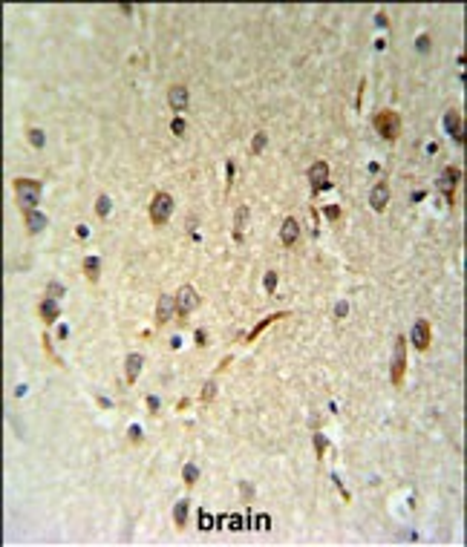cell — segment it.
Returning <instances> with one entry per match:
<instances>
[{
    "label": "cell",
    "mask_w": 467,
    "mask_h": 547,
    "mask_svg": "<svg viewBox=\"0 0 467 547\" xmlns=\"http://www.w3.org/2000/svg\"><path fill=\"white\" fill-rule=\"evenodd\" d=\"M41 182L38 179H14V199H17V205L20 210L26 213V210H38L41 205Z\"/></svg>",
    "instance_id": "6da1fadb"
},
{
    "label": "cell",
    "mask_w": 467,
    "mask_h": 547,
    "mask_svg": "<svg viewBox=\"0 0 467 547\" xmlns=\"http://www.w3.org/2000/svg\"><path fill=\"white\" fill-rule=\"evenodd\" d=\"M372 127H375V133L384 138V141H395L401 136V115L395 109H381L372 118Z\"/></svg>",
    "instance_id": "7a4b0ae2"
},
{
    "label": "cell",
    "mask_w": 467,
    "mask_h": 547,
    "mask_svg": "<svg viewBox=\"0 0 467 547\" xmlns=\"http://www.w3.org/2000/svg\"><path fill=\"white\" fill-rule=\"evenodd\" d=\"M404 371H407V337H395L392 366H389V383H392V386H401V383H404Z\"/></svg>",
    "instance_id": "3957f363"
},
{
    "label": "cell",
    "mask_w": 467,
    "mask_h": 547,
    "mask_svg": "<svg viewBox=\"0 0 467 547\" xmlns=\"http://www.w3.org/2000/svg\"><path fill=\"white\" fill-rule=\"evenodd\" d=\"M170 216H173V196L159 190L150 202V222L156 225V228H162V225H167Z\"/></svg>",
    "instance_id": "277c9868"
},
{
    "label": "cell",
    "mask_w": 467,
    "mask_h": 547,
    "mask_svg": "<svg viewBox=\"0 0 467 547\" xmlns=\"http://www.w3.org/2000/svg\"><path fill=\"white\" fill-rule=\"evenodd\" d=\"M459 182H462V170H459L456 164H450V167L441 170L436 187L444 193V202H447V205H456V187H459Z\"/></svg>",
    "instance_id": "5b68a950"
},
{
    "label": "cell",
    "mask_w": 467,
    "mask_h": 547,
    "mask_svg": "<svg viewBox=\"0 0 467 547\" xmlns=\"http://www.w3.org/2000/svg\"><path fill=\"white\" fill-rule=\"evenodd\" d=\"M173 297H176V314L182 317V320H188V314L199 305V294H196V288H193L191 282H188V285H182Z\"/></svg>",
    "instance_id": "8992f818"
},
{
    "label": "cell",
    "mask_w": 467,
    "mask_h": 547,
    "mask_svg": "<svg viewBox=\"0 0 467 547\" xmlns=\"http://www.w3.org/2000/svg\"><path fill=\"white\" fill-rule=\"evenodd\" d=\"M309 182H312V193H320L329 187V164L326 162H315L309 167Z\"/></svg>",
    "instance_id": "52a82bcc"
},
{
    "label": "cell",
    "mask_w": 467,
    "mask_h": 547,
    "mask_svg": "<svg viewBox=\"0 0 467 547\" xmlns=\"http://www.w3.org/2000/svg\"><path fill=\"white\" fill-rule=\"evenodd\" d=\"M167 104H170L173 112H185L188 104H191V92H188V87H182V84L170 87V90H167Z\"/></svg>",
    "instance_id": "ba28073f"
},
{
    "label": "cell",
    "mask_w": 467,
    "mask_h": 547,
    "mask_svg": "<svg viewBox=\"0 0 467 547\" xmlns=\"http://www.w3.org/2000/svg\"><path fill=\"white\" fill-rule=\"evenodd\" d=\"M444 130H447V136H453V141L462 147L465 144V124H462V115L450 109L447 115H444Z\"/></svg>",
    "instance_id": "9c48e42d"
},
{
    "label": "cell",
    "mask_w": 467,
    "mask_h": 547,
    "mask_svg": "<svg viewBox=\"0 0 467 547\" xmlns=\"http://www.w3.org/2000/svg\"><path fill=\"white\" fill-rule=\"evenodd\" d=\"M410 343L418 349V352H427L430 349V323L427 320H415V326L410 331Z\"/></svg>",
    "instance_id": "30bf717a"
},
{
    "label": "cell",
    "mask_w": 467,
    "mask_h": 547,
    "mask_svg": "<svg viewBox=\"0 0 467 547\" xmlns=\"http://www.w3.org/2000/svg\"><path fill=\"white\" fill-rule=\"evenodd\" d=\"M173 311H176V297L173 294H162L159 302H156V326H165L167 320L173 317Z\"/></svg>",
    "instance_id": "8fae6325"
},
{
    "label": "cell",
    "mask_w": 467,
    "mask_h": 547,
    "mask_svg": "<svg viewBox=\"0 0 467 547\" xmlns=\"http://www.w3.org/2000/svg\"><path fill=\"white\" fill-rule=\"evenodd\" d=\"M23 225H26L29 236H38V233L49 225V216L41 213V210H26V213H23Z\"/></svg>",
    "instance_id": "7c38bea8"
},
{
    "label": "cell",
    "mask_w": 467,
    "mask_h": 547,
    "mask_svg": "<svg viewBox=\"0 0 467 547\" xmlns=\"http://www.w3.org/2000/svg\"><path fill=\"white\" fill-rule=\"evenodd\" d=\"M369 205H372V210H378V213L386 210V205H389V184H386V182H378V184L372 187Z\"/></svg>",
    "instance_id": "4fadbf2b"
},
{
    "label": "cell",
    "mask_w": 467,
    "mask_h": 547,
    "mask_svg": "<svg viewBox=\"0 0 467 547\" xmlns=\"http://www.w3.org/2000/svg\"><path fill=\"white\" fill-rule=\"evenodd\" d=\"M297 236H300V222H297L294 216H286V219H283V225H280V242L289 248V245L297 242Z\"/></svg>",
    "instance_id": "5bb4252c"
},
{
    "label": "cell",
    "mask_w": 467,
    "mask_h": 547,
    "mask_svg": "<svg viewBox=\"0 0 467 547\" xmlns=\"http://www.w3.org/2000/svg\"><path fill=\"white\" fill-rule=\"evenodd\" d=\"M38 314H41V320L46 323V326H52L58 317H61V305H58V300H52V297H43L41 305H38Z\"/></svg>",
    "instance_id": "9a60e30c"
},
{
    "label": "cell",
    "mask_w": 467,
    "mask_h": 547,
    "mask_svg": "<svg viewBox=\"0 0 467 547\" xmlns=\"http://www.w3.org/2000/svg\"><path fill=\"white\" fill-rule=\"evenodd\" d=\"M245 225H248V205H239L234 210V242H242V236H245Z\"/></svg>",
    "instance_id": "2e32d148"
},
{
    "label": "cell",
    "mask_w": 467,
    "mask_h": 547,
    "mask_svg": "<svg viewBox=\"0 0 467 547\" xmlns=\"http://www.w3.org/2000/svg\"><path fill=\"white\" fill-rule=\"evenodd\" d=\"M141 366H144V357L138 355V352L127 355V360H124V374H127V383H136V380H138Z\"/></svg>",
    "instance_id": "e0dca14e"
},
{
    "label": "cell",
    "mask_w": 467,
    "mask_h": 547,
    "mask_svg": "<svg viewBox=\"0 0 467 547\" xmlns=\"http://www.w3.org/2000/svg\"><path fill=\"white\" fill-rule=\"evenodd\" d=\"M81 268H84V276H87V282H93L96 285L98 279H101V260L98 257H84V262H81Z\"/></svg>",
    "instance_id": "ac0fdd59"
},
{
    "label": "cell",
    "mask_w": 467,
    "mask_h": 547,
    "mask_svg": "<svg viewBox=\"0 0 467 547\" xmlns=\"http://www.w3.org/2000/svg\"><path fill=\"white\" fill-rule=\"evenodd\" d=\"M286 317H289L286 311H280V314H268L265 320H260V323H257V326H254V328H251V331L245 334V343H254V340H257V337L262 334V331H265V328L271 326V323H277V320H286Z\"/></svg>",
    "instance_id": "d6986e66"
},
{
    "label": "cell",
    "mask_w": 467,
    "mask_h": 547,
    "mask_svg": "<svg viewBox=\"0 0 467 547\" xmlns=\"http://www.w3.org/2000/svg\"><path fill=\"white\" fill-rule=\"evenodd\" d=\"M188 513H191V501H188V498L176 501V507H173V521H176L179 530H185V527H188Z\"/></svg>",
    "instance_id": "ffe728a7"
},
{
    "label": "cell",
    "mask_w": 467,
    "mask_h": 547,
    "mask_svg": "<svg viewBox=\"0 0 467 547\" xmlns=\"http://www.w3.org/2000/svg\"><path fill=\"white\" fill-rule=\"evenodd\" d=\"M26 138H29V144H32L35 150H43V147H46V133H43L41 127H29Z\"/></svg>",
    "instance_id": "44dd1931"
},
{
    "label": "cell",
    "mask_w": 467,
    "mask_h": 547,
    "mask_svg": "<svg viewBox=\"0 0 467 547\" xmlns=\"http://www.w3.org/2000/svg\"><path fill=\"white\" fill-rule=\"evenodd\" d=\"M182 478H185L188 487H193V484L199 481V466H196V464H185V466H182Z\"/></svg>",
    "instance_id": "7402d4cb"
},
{
    "label": "cell",
    "mask_w": 467,
    "mask_h": 547,
    "mask_svg": "<svg viewBox=\"0 0 467 547\" xmlns=\"http://www.w3.org/2000/svg\"><path fill=\"white\" fill-rule=\"evenodd\" d=\"M110 207H113L110 196H107V193H101V196L96 199V213H98V216H107V213H110Z\"/></svg>",
    "instance_id": "603a6c76"
},
{
    "label": "cell",
    "mask_w": 467,
    "mask_h": 547,
    "mask_svg": "<svg viewBox=\"0 0 467 547\" xmlns=\"http://www.w3.org/2000/svg\"><path fill=\"white\" fill-rule=\"evenodd\" d=\"M67 294V288L61 285L58 279H49V285H46V297H52V300H61Z\"/></svg>",
    "instance_id": "cb8c5ba5"
},
{
    "label": "cell",
    "mask_w": 467,
    "mask_h": 547,
    "mask_svg": "<svg viewBox=\"0 0 467 547\" xmlns=\"http://www.w3.org/2000/svg\"><path fill=\"white\" fill-rule=\"evenodd\" d=\"M265 144H268V136H265V133H257V136L251 138V153L260 156V153L265 150Z\"/></svg>",
    "instance_id": "d4e9b609"
},
{
    "label": "cell",
    "mask_w": 467,
    "mask_h": 547,
    "mask_svg": "<svg viewBox=\"0 0 467 547\" xmlns=\"http://www.w3.org/2000/svg\"><path fill=\"white\" fill-rule=\"evenodd\" d=\"M217 397V380H205V386H202V403H211Z\"/></svg>",
    "instance_id": "484cf974"
},
{
    "label": "cell",
    "mask_w": 467,
    "mask_h": 547,
    "mask_svg": "<svg viewBox=\"0 0 467 547\" xmlns=\"http://www.w3.org/2000/svg\"><path fill=\"white\" fill-rule=\"evenodd\" d=\"M41 343H43V352H46V355L52 357V360H55L58 366H64V360H61V357L55 355V346H52V340H49V334H43V337H41Z\"/></svg>",
    "instance_id": "4316f807"
},
{
    "label": "cell",
    "mask_w": 467,
    "mask_h": 547,
    "mask_svg": "<svg viewBox=\"0 0 467 547\" xmlns=\"http://www.w3.org/2000/svg\"><path fill=\"white\" fill-rule=\"evenodd\" d=\"M262 285H265V291H268V294H274V291H277V271H265V276H262Z\"/></svg>",
    "instance_id": "83f0119b"
},
{
    "label": "cell",
    "mask_w": 467,
    "mask_h": 547,
    "mask_svg": "<svg viewBox=\"0 0 467 547\" xmlns=\"http://www.w3.org/2000/svg\"><path fill=\"white\" fill-rule=\"evenodd\" d=\"M225 176H228V182H225V193H231L234 176H236V167H234V159H228V162H225Z\"/></svg>",
    "instance_id": "f1b7e54d"
},
{
    "label": "cell",
    "mask_w": 467,
    "mask_h": 547,
    "mask_svg": "<svg viewBox=\"0 0 467 547\" xmlns=\"http://www.w3.org/2000/svg\"><path fill=\"white\" fill-rule=\"evenodd\" d=\"M170 130H173V136H185V130H188L185 118H182V115H176V118L170 121Z\"/></svg>",
    "instance_id": "f546056e"
},
{
    "label": "cell",
    "mask_w": 467,
    "mask_h": 547,
    "mask_svg": "<svg viewBox=\"0 0 467 547\" xmlns=\"http://www.w3.org/2000/svg\"><path fill=\"white\" fill-rule=\"evenodd\" d=\"M315 452H317V458L326 455V438L320 435V432H315Z\"/></svg>",
    "instance_id": "4dcf8cb0"
},
{
    "label": "cell",
    "mask_w": 467,
    "mask_h": 547,
    "mask_svg": "<svg viewBox=\"0 0 467 547\" xmlns=\"http://www.w3.org/2000/svg\"><path fill=\"white\" fill-rule=\"evenodd\" d=\"M415 49H418L421 55L430 52V35H418V41H415Z\"/></svg>",
    "instance_id": "1f68e13d"
},
{
    "label": "cell",
    "mask_w": 467,
    "mask_h": 547,
    "mask_svg": "<svg viewBox=\"0 0 467 547\" xmlns=\"http://www.w3.org/2000/svg\"><path fill=\"white\" fill-rule=\"evenodd\" d=\"M346 314H349V302H346V300H341L338 305H335V320H344Z\"/></svg>",
    "instance_id": "d6a6232c"
},
{
    "label": "cell",
    "mask_w": 467,
    "mask_h": 547,
    "mask_svg": "<svg viewBox=\"0 0 467 547\" xmlns=\"http://www.w3.org/2000/svg\"><path fill=\"white\" fill-rule=\"evenodd\" d=\"M211 524H214V519L202 510V513H199V530H211Z\"/></svg>",
    "instance_id": "836d02e7"
},
{
    "label": "cell",
    "mask_w": 467,
    "mask_h": 547,
    "mask_svg": "<svg viewBox=\"0 0 467 547\" xmlns=\"http://www.w3.org/2000/svg\"><path fill=\"white\" fill-rule=\"evenodd\" d=\"M141 438H144V435H141V426L133 424V426H130V441H133V444H141Z\"/></svg>",
    "instance_id": "e575fe53"
},
{
    "label": "cell",
    "mask_w": 467,
    "mask_h": 547,
    "mask_svg": "<svg viewBox=\"0 0 467 547\" xmlns=\"http://www.w3.org/2000/svg\"><path fill=\"white\" fill-rule=\"evenodd\" d=\"M332 481H335V487H338V490H341V495H344V501H349V498H352V495H349V490H346V487H344V481L338 478V475H332Z\"/></svg>",
    "instance_id": "d590c367"
},
{
    "label": "cell",
    "mask_w": 467,
    "mask_h": 547,
    "mask_svg": "<svg viewBox=\"0 0 467 547\" xmlns=\"http://www.w3.org/2000/svg\"><path fill=\"white\" fill-rule=\"evenodd\" d=\"M147 406H150L153 415H159V409H162V403H159V397H156V395H147Z\"/></svg>",
    "instance_id": "8d00e7d4"
},
{
    "label": "cell",
    "mask_w": 467,
    "mask_h": 547,
    "mask_svg": "<svg viewBox=\"0 0 467 547\" xmlns=\"http://www.w3.org/2000/svg\"><path fill=\"white\" fill-rule=\"evenodd\" d=\"M257 524H260V530H271V519L262 513V516H257Z\"/></svg>",
    "instance_id": "74e56055"
},
{
    "label": "cell",
    "mask_w": 467,
    "mask_h": 547,
    "mask_svg": "<svg viewBox=\"0 0 467 547\" xmlns=\"http://www.w3.org/2000/svg\"><path fill=\"white\" fill-rule=\"evenodd\" d=\"M375 23H378L381 29L389 26V17H386V12H378V14H375Z\"/></svg>",
    "instance_id": "f35d334b"
},
{
    "label": "cell",
    "mask_w": 467,
    "mask_h": 547,
    "mask_svg": "<svg viewBox=\"0 0 467 547\" xmlns=\"http://www.w3.org/2000/svg\"><path fill=\"white\" fill-rule=\"evenodd\" d=\"M323 213H326V219H338V216H341V207H338V205H329Z\"/></svg>",
    "instance_id": "ab89813d"
},
{
    "label": "cell",
    "mask_w": 467,
    "mask_h": 547,
    "mask_svg": "<svg viewBox=\"0 0 467 547\" xmlns=\"http://www.w3.org/2000/svg\"><path fill=\"white\" fill-rule=\"evenodd\" d=\"M228 524H231V530H242V519H239V516H231Z\"/></svg>",
    "instance_id": "60d3db41"
},
{
    "label": "cell",
    "mask_w": 467,
    "mask_h": 547,
    "mask_svg": "<svg viewBox=\"0 0 467 547\" xmlns=\"http://www.w3.org/2000/svg\"><path fill=\"white\" fill-rule=\"evenodd\" d=\"M193 337H196V346H199V349H202V346H205V331H202V328H199V331H196V334H193Z\"/></svg>",
    "instance_id": "b9f144b4"
},
{
    "label": "cell",
    "mask_w": 467,
    "mask_h": 547,
    "mask_svg": "<svg viewBox=\"0 0 467 547\" xmlns=\"http://www.w3.org/2000/svg\"><path fill=\"white\" fill-rule=\"evenodd\" d=\"M78 239H87V236H90V228H87V225H78Z\"/></svg>",
    "instance_id": "7bdbcfd3"
},
{
    "label": "cell",
    "mask_w": 467,
    "mask_h": 547,
    "mask_svg": "<svg viewBox=\"0 0 467 547\" xmlns=\"http://www.w3.org/2000/svg\"><path fill=\"white\" fill-rule=\"evenodd\" d=\"M58 337H61V340H67V337H69V328L61 326V328H58Z\"/></svg>",
    "instance_id": "ee69618b"
}]
</instances>
